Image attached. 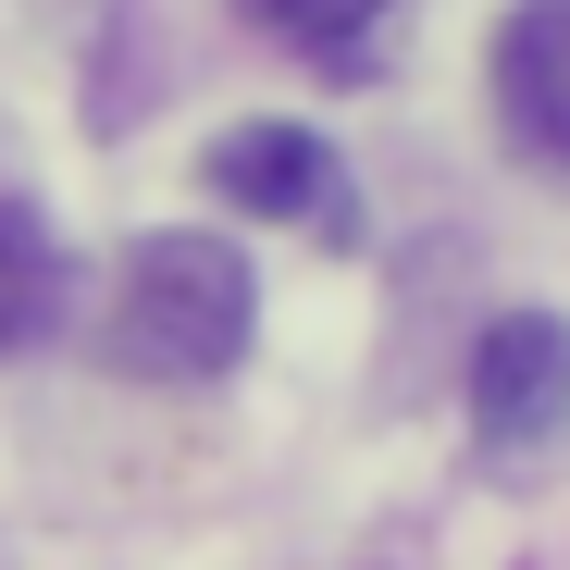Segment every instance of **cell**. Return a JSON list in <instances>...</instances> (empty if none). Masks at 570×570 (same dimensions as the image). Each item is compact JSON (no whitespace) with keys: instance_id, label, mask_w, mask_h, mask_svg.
I'll return each mask as SVG.
<instances>
[{"instance_id":"6da1fadb","label":"cell","mask_w":570,"mask_h":570,"mask_svg":"<svg viewBox=\"0 0 570 570\" xmlns=\"http://www.w3.org/2000/svg\"><path fill=\"white\" fill-rule=\"evenodd\" d=\"M261 285L224 236H137L125 285H112V360L137 385H212V372L248 360Z\"/></svg>"},{"instance_id":"7a4b0ae2","label":"cell","mask_w":570,"mask_h":570,"mask_svg":"<svg viewBox=\"0 0 570 570\" xmlns=\"http://www.w3.org/2000/svg\"><path fill=\"white\" fill-rule=\"evenodd\" d=\"M471 422H484V446H546L570 422V323L558 311H497L471 335Z\"/></svg>"},{"instance_id":"3957f363","label":"cell","mask_w":570,"mask_h":570,"mask_svg":"<svg viewBox=\"0 0 570 570\" xmlns=\"http://www.w3.org/2000/svg\"><path fill=\"white\" fill-rule=\"evenodd\" d=\"M497 125L533 174H570V0H521L497 26Z\"/></svg>"},{"instance_id":"277c9868","label":"cell","mask_w":570,"mask_h":570,"mask_svg":"<svg viewBox=\"0 0 570 570\" xmlns=\"http://www.w3.org/2000/svg\"><path fill=\"white\" fill-rule=\"evenodd\" d=\"M212 199L261 212V224H347V186H335V149L311 125H236L212 149Z\"/></svg>"},{"instance_id":"5b68a950","label":"cell","mask_w":570,"mask_h":570,"mask_svg":"<svg viewBox=\"0 0 570 570\" xmlns=\"http://www.w3.org/2000/svg\"><path fill=\"white\" fill-rule=\"evenodd\" d=\"M62 298H75L62 236L38 224V199H0V360H13V347H38V335L62 323Z\"/></svg>"},{"instance_id":"8992f818","label":"cell","mask_w":570,"mask_h":570,"mask_svg":"<svg viewBox=\"0 0 570 570\" xmlns=\"http://www.w3.org/2000/svg\"><path fill=\"white\" fill-rule=\"evenodd\" d=\"M248 26H273L285 50H311L323 75H372V13L385 0H236Z\"/></svg>"}]
</instances>
